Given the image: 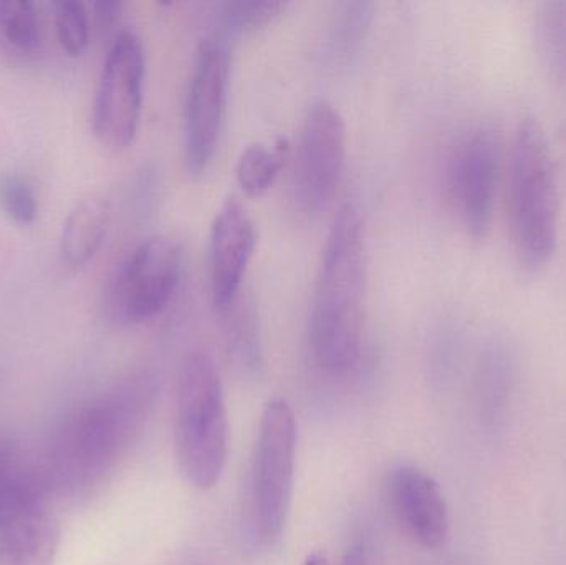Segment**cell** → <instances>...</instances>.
Returning a JSON list of instances; mask_svg holds the SVG:
<instances>
[{
	"mask_svg": "<svg viewBox=\"0 0 566 565\" xmlns=\"http://www.w3.org/2000/svg\"><path fill=\"white\" fill-rule=\"evenodd\" d=\"M366 242L361 211L353 202L333 218L316 278L308 318L313 362L342 377L359 358L365 325Z\"/></svg>",
	"mask_w": 566,
	"mask_h": 565,
	"instance_id": "cell-1",
	"label": "cell"
},
{
	"mask_svg": "<svg viewBox=\"0 0 566 565\" xmlns=\"http://www.w3.org/2000/svg\"><path fill=\"white\" fill-rule=\"evenodd\" d=\"M512 244L525 274L544 271L558 244L560 192L547 133L535 116L518 122L509 158Z\"/></svg>",
	"mask_w": 566,
	"mask_h": 565,
	"instance_id": "cell-2",
	"label": "cell"
},
{
	"mask_svg": "<svg viewBox=\"0 0 566 565\" xmlns=\"http://www.w3.org/2000/svg\"><path fill=\"white\" fill-rule=\"evenodd\" d=\"M175 448L189 484L206 491L219 483L228 463V407L218 367L202 350L191 352L179 372Z\"/></svg>",
	"mask_w": 566,
	"mask_h": 565,
	"instance_id": "cell-3",
	"label": "cell"
},
{
	"mask_svg": "<svg viewBox=\"0 0 566 565\" xmlns=\"http://www.w3.org/2000/svg\"><path fill=\"white\" fill-rule=\"evenodd\" d=\"M296 420L285 400L265 405L249 470L244 526L259 550L281 540L292 506Z\"/></svg>",
	"mask_w": 566,
	"mask_h": 565,
	"instance_id": "cell-4",
	"label": "cell"
},
{
	"mask_svg": "<svg viewBox=\"0 0 566 565\" xmlns=\"http://www.w3.org/2000/svg\"><path fill=\"white\" fill-rule=\"evenodd\" d=\"M181 274V242L169 236L146 239L109 278L103 299L106 315L119 325L158 317L175 297Z\"/></svg>",
	"mask_w": 566,
	"mask_h": 565,
	"instance_id": "cell-5",
	"label": "cell"
},
{
	"mask_svg": "<svg viewBox=\"0 0 566 565\" xmlns=\"http://www.w3.org/2000/svg\"><path fill=\"white\" fill-rule=\"evenodd\" d=\"M146 55L142 39L122 30L113 40L93 103V132L109 148H126L136 138L145 93Z\"/></svg>",
	"mask_w": 566,
	"mask_h": 565,
	"instance_id": "cell-6",
	"label": "cell"
},
{
	"mask_svg": "<svg viewBox=\"0 0 566 565\" xmlns=\"http://www.w3.org/2000/svg\"><path fill=\"white\" fill-rule=\"evenodd\" d=\"M229 66L224 40L208 36L199 43L185 113L186 165L191 175H202L218 149L228 103Z\"/></svg>",
	"mask_w": 566,
	"mask_h": 565,
	"instance_id": "cell-7",
	"label": "cell"
},
{
	"mask_svg": "<svg viewBox=\"0 0 566 565\" xmlns=\"http://www.w3.org/2000/svg\"><path fill=\"white\" fill-rule=\"evenodd\" d=\"M346 158L345 118L333 103L310 106L296 145L293 191L300 208L318 212L338 189Z\"/></svg>",
	"mask_w": 566,
	"mask_h": 565,
	"instance_id": "cell-8",
	"label": "cell"
},
{
	"mask_svg": "<svg viewBox=\"0 0 566 565\" xmlns=\"http://www.w3.org/2000/svg\"><path fill=\"white\" fill-rule=\"evenodd\" d=\"M501 172V143L491 126H478L461 139L449 161V192L459 221L472 241H484L494 221Z\"/></svg>",
	"mask_w": 566,
	"mask_h": 565,
	"instance_id": "cell-9",
	"label": "cell"
},
{
	"mask_svg": "<svg viewBox=\"0 0 566 565\" xmlns=\"http://www.w3.org/2000/svg\"><path fill=\"white\" fill-rule=\"evenodd\" d=\"M60 521L45 491L29 480L0 483V565H53Z\"/></svg>",
	"mask_w": 566,
	"mask_h": 565,
	"instance_id": "cell-10",
	"label": "cell"
},
{
	"mask_svg": "<svg viewBox=\"0 0 566 565\" xmlns=\"http://www.w3.org/2000/svg\"><path fill=\"white\" fill-rule=\"evenodd\" d=\"M258 244L254 221L238 196H229L216 212L209 242L212 304L226 315L238 304Z\"/></svg>",
	"mask_w": 566,
	"mask_h": 565,
	"instance_id": "cell-11",
	"label": "cell"
},
{
	"mask_svg": "<svg viewBox=\"0 0 566 565\" xmlns=\"http://www.w3.org/2000/svg\"><path fill=\"white\" fill-rule=\"evenodd\" d=\"M388 501L402 533L429 551L444 546L449 536V511L434 478L409 464L392 470Z\"/></svg>",
	"mask_w": 566,
	"mask_h": 565,
	"instance_id": "cell-12",
	"label": "cell"
},
{
	"mask_svg": "<svg viewBox=\"0 0 566 565\" xmlns=\"http://www.w3.org/2000/svg\"><path fill=\"white\" fill-rule=\"evenodd\" d=\"M109 224V205L98 196L76 202L63 224L60 258L69 268L88 264L105 241Z\"/></svg>",
	"mask_w": 566,
	"mask_h": 565,
	"instance_id": "cell-13",
	"label": "cell"
},
{
	"mask_svg": "<svg viewBox=\"0 0 566 565\" xmlns=\"http://www.w3.org/2000/svg\"><path fill=\"white\" fill-rule=\"evenodd\" d=\"M532 36L545 72L566 85V0L538 3L532 20Z\"/></svg>",
	"mask_w": 566,
	"mask_h": 565,
	"instance_id": "cell-14",
	"label": "cell"
},
{
	"mask_svg": "<svg viewBox=\"0 0 566 565\" xmlns=\"http://www.w3.org/2000/svg\"><path fill=\"white\" fill-rule=\"evenodd\" d=\"M289 149L286 139H279L272 148L264 143L249 145L239 156L235 166V178L242 191L252 198L268 192L281 175Z\"/></svg>",
	"mask_w": 566,
	"mask_h": 565,
	"instance_id": "cell-15",
	"label": "cell"
},
{
	"mask_svg": "<svg viewBox=\"0 0 566 565\" xmlns=\"http://www.w3.org/2000/svg\"><path fill=\"white\" fill-rule=\"evenodd\" d=\"M0 39L13 52L33 55L42 49V27L35 3L0 2Z\"/></svg>",
	"mask_w": 566,
	"mask_h": 565,
	"instance_id": "cell-16",
	"label": "cell"
},
{
	"mask_svg": "<svg viewBox=\"0 0 566 565\" xmlns=\"http://www.w3.org/2000/svg\"><path fill=\"white\" fill-rule=\"evenodd\" d=\"M222 317L226 321V344L235 367L242 374H259L262 368V347L255 315L249 311H238L234 305L231 312Z\"/></svg>",
	"mask_w": 566,
	"mask_h": 565,
	"instance_id": "cell-17",
	"label": "cell"
},
{
	"mask_svg": "<svg viewBox=\"0 0 566 565\" xmlns=\"http://www.w3.org/2000/svg\"><path fill=\"white\" fill-rule=\"evenodd\" d=\"M286 3L281 0H235L222 6V23L231 35L259 29L281 15Z\"/></svg>",
	"mask_w": 566,
	"mask_h": 565,
	"instance_id": "cell-18",
	"label": "cell"
},
{
	"mask_svg": "<svg viewBox=\"0 0 566 565\" xmlns=\"http://www.w3.org/2000/svg\"><path fill=\"white\" fill-rule=\"evenodd\" d=\"M55 25L60 45L70 56H80L90 42V13L82 2H56Z\"/></svg>",
	"mask_w": 566,
	"mask_h": 565,
	"instance_id": "cell-19",
	"label": "cell"
},
{
	"mask_svg": "<svg viewBox=\"0 0 566 565\" xmlns=\"http://www.w3.org/2000/svg\"><path fill=\"white\" fill-rule=\"evenodd\" d=\"M0 209L19 226H30L39 216V201L32 186L20 176L0 178Z\"/></svg>",
	"mask_w": 566,
	"mask_h": 565,
	"instance_id": "cell-20",
	"label": "cell"
},
{
	"mask_svg": "<svg viewBox=\"0 0 566 565\" xmlns=\"http://www.w3.org/2000/svg\"><path fill=\"white\" fill-rule=\"evenodd\" d=\"M93 17H95L96 29L109 30L118 22L119 13H122V3L118 2H99L93 7Z\"/></svg>",
	"mask_w": 566,
	"mask_h": 565,
	"instance_id": "cell-21",
	"label": "cell"
},
{
	"mask_svg": "<svg viewBox=\"0 0 566 565\" xmlns=\"http://www.w3.org/2000/svg\"><path fill=\"white\" fill-rule=\"evenodd\" d=\"M339 565H369V557L365 546L363 544H355V546L349 547Z\"/></svg>",
	"mask_w": 566,
	"mask_h": 565,
	"instance_id": "cell-22",
	"label": "cell"
},
{
	"mask_svg": "<svg viewBox=\"0 0 566 565\" xmlns=\"http://www.w3.org/2000/svg\"><path fill=\"white\" fill-rule=\"evenodd\" d=\"M9 448H7L6 444L0 443V483L6 480L3 477H6V470L7 467H9Z\"/></svg>",
	"mask_w": 566,
	"mask_h": 565,
	"instance_id": "cell-23",
	"label": "cell"
},
{
	"mask_svg": "<svg viewBox=\"0 0 566 565\" xmlns=\"http://www.w3.org/2000/svg\"><path fill=\"white\" fill-rule=\"evenodd\" d=\"M303 565H328V563H326V557L322 556V554H312V556L306 557Z\"/></svg>",
	"mask_w": 566,
	"mask_h": 565,
	"instance_id": "cell-24",
	"label": "cell"
}]
</instances>
